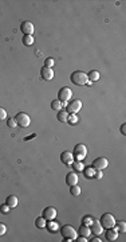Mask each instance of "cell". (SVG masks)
Masks as SVG:
<instances>
[{
	"mask_svg": "<svg viewBox=\"0 0 126 242\" xmlns=\"http://www.w3.org/2000/svg\"><path fill=\"white\" fill-rule=\"evenodd\" d=\"M70 79H71V82H73L74 85H78V86H85V85L89 83L87 74L83 73V71H79V70L74 71V73L70 75Z\"/></svg>",
	"mask_w": 126,
	"mask_h": 242,
	"instance_id": "6da1fadb",
	"label": "cell"
},
{
	"mask_svg": "<svg viewBox=\"0 0 126 242\" xmlns=\"http://www.w3.org/2000/svg\"><path fill=\"white\" fill-rule=\"evenodd\" d=\"M99 222H101V225L103 229H111V227H114L115 226V218H114V215L113 214H110V213H105L99 219Z\"/></svg>",
	"mask_w": 126,
	"mask_h": 242,
	"instance_id": "7a4b0ae2",
	"label": "cell"
},
{
	"mask_svg": "<svg viewBox=\"0 0 126 242\" xmlns=\"http://www.w3.org/2000/svg\"><path fill=\"white\" fill-rule=\"evenodd\" d=\"M61 234L66 241H74L76 238V231L73 226L70 225H65L63 227H61Z\"/></svg>",
	"mask_w": 126,
	"mask_h": 242,
	"instance_id": "3957f363",
	"label": "cell"
},
{
	"mask_svg": "<svg viewBox=\"0 0 126 242\" xmlns=\"http://www.w3.org/2000/svg\"><path fill=\"white\" fill-rule=\"evenodd\" d=\"M80 109H82V101L78 100V98L69 101V104L66 106V110L69 114H76Z\"/></svg>",
	"mask_w": 126,
	"mask_h": 242,
	"instance_id": "277c9868",
	"label": "cell"
},
{
	"mask_svg": "<svg viewBox=\"0 0 126 242\" xmlns=\"http://www.w3.org/2000/svg\"><path fill=\"white\" fill-rule=\"evenodd\" d=\"M15 121H16V124L19 125V127H22V128H27V127H30V124H31L30 116L27 113H24V112L17 113L16 117H15Z\"/></svg>",
	"mask_w": 126,
	"mask_h": 242,
	"instance_id": "5b68a950",
	"label": "cell"
},
{
	"mask_svg": "<svg viewBox=\"0 0 126 242\" xmlns=\"http://www.w3.org/2000/svg\"><path fill=\"white\" fill-rule=\"evenodd\" d=\"M73 155H74V159L76 160H82L86 158V155H87V148L86 145H83V144H76L74 147V152H73Z\"/></svg>",
	"mask_w": 126,
	"mask_h": 242,
	"instance_id": "8992f818",
	"label": "cell"
},
{
	"mask_svg": "<svg viewBox=\"0 0 126 242\" xmlns=\"http://www.w3.org/2000/svg\"><path fill=\"white\" fill-rule=\"evenodd\" d=\"M71 97H73V92H71V89L67 88V86H63L62 89H59V92H58V100L61 102L70 101Z\"/></svg>",
	"mask_w": 126,
	"mask_h": 242,
	"instance_id": "52a82bcc",
	"label": "cell"
},
{
	"mask_svg": "<svg viewBox=\"0 0 126 242\" xmlns=\"http://www.w3.org/2000/svg\"><path fill=\"white\" fill-rule=\"evenodd\" d=\"M42 217L46 219V221H54V219L56 218V210L54 207H51V206H48V207H46L43 210Z\"/></svg>",
	"mask_w": 126,
	"mask_h": 242,
	"instance_id": "ba28073f",
	"label": "cell"
},
{
	"mask_svg": "<svg viewBox=\"0 0 126 242\" xmlns=\"http://www.w3.org/2000/svg\"><path fill=\"white\" fill-rule=\"evenodd\" d=\"M20 30H22V33H23L24 35H34L35 27H34V24H32V22L26 20V22H23V23H22Z\"/></svg>",
	"mask_w": 126,
	"mask_h": 242,
	"instance_id": "9c48e42d",
	"label": "cell"
},
{
	"mask_svg": "<svg viewBox=\"0 0 126 242\" xmlns=\"http://www.w3.org/2000/svg\"><path fill=\"white\" fill-rule=\"evenodd\" d=\"M109 165V160L106 158H97L93 161V168L94 169H105Z\"/></svg>",
	"mask_w": 126,
	"mask_h": 242,
	"instance_id": "30bf717a",
	"label": "cell"
},
{
	"mask_svg": "<svg viewBox=\"0 0 126 242\" xmlns=\"http://www.w3.org/2000/svg\"><path fill=\"white\" fill-rule=\"evenodd\" d=\"M61 161L63 164H66V165H71L74 163V155H73V152H69V151H65V152H62L61 154Z\"/></svg>",
	"mask_w": 126,
	"mask_h": 242,
	"instance_id": "8fae6325",
	"label": "cell"
},
{
	"mask_svg": "<svg viewBox=\"0 0 126 242\" xmlns=\"http://www.w3.org/2000/svg\"><path fill=\"white\" fill-rule=\"evenodd\" d=\"M40 75H42V78L44 81H51V79H54V70H52V67L43 66L42 70H40Z\"/></svg>",
	"mask_w": 126,
	"mask_h": 242,
	"instance_id": "7c38bea8",
	"label": "cell"
},
{
	"mask_svg": "<svg viewBox=\"0 0 126 242\" xmlns=\"http://www.w3.org/2000/svg\"><path fill=\"white\" fill-rule=\"evenodd\" d=\"M90 230H91V233H94L95 235H99V234H102L103 227H102L99 221H93L91 225H90Z\"/></svg>",
	"mask_w": 126,
	"mask_h": 242,
	"instance_id": "4fadbf2b",
	"label": "cell"
},
{
	"mask_svg": "<svg viewBox=\"0 0 126 242\" xmlns=\"http://www.w3.org/2000/svg\"><path fill=\"white\" fill-rule=\"evenodd\" d=\"M66 183H67V184H69L70 187H71V186L78 184V175H76V172H70V174H67V176H66Z\"/></svg>",
	"mask_w": 126,
	"mask_h": 242,
	"instance_id": "5bb4252c",
	"label": "cell"
},
{
	"mask_svg": "<svg viewBox=\"0 0 126 242\" xmlns=\"http://www.w3.org/2000/svg\"><path fill=\"white\" fill-rule=\"evenodd\" d=\"M106 239L107 241H115V239H118V231H117L114 227L107 229V231H106Z\"/></svg>",
	"mask_w": 126,
	"mask_h": 242,
	"instance_id": "9a60e30c",
	"label": "cell"
},
{
	"mask_svg": "<svg viewBox=\"0 0 126 242\" xmlns=\"http://www.w3.org/2000/svg\"><path fill=\"white\" fill-rule=\"evenodd\" d=\"M17 196L15 195H10V196H7V199H6V204L8 206L10 209H15L16 206H17Z\"/></svg>",
	"mask_w": 126,
	"mask_h": 242,
	"instance_id": "2e32d148",
	"label": "cell"
},
{
	"mask_svg": "<svg viewBox=\"0 0 126 242\" xmlns=\"http://www.w3.org/2000/svg\"><path fill=\"white\" fill-rule=\"evenodd\" d=\"M76 234H79V235H82V237H86V238H89V235L91 234V230H90V226L87 225H82L79 227V230Z\"/></svg>",
	"mask_w": 126,
	"mask_h": 242,
	"instance_id": "e0dca14e",
	"label": "cell"
},
{
	"mask_svg": "<svg viewBox=\"0 0 126 242\" xmlns=\"http://www.w3.org/2000/svg\"><path fill=\"white\" fill-rule=\"evenodd\" d=\"M67 117H69V113H67V110H59L58 112V116L56 118L61 121V123H67Z\"/></svg>",
	"mask_w": 126,
	"mask_h": 242,
	"instance_id": "ac0fdd59",
	"label": "cell"
},
{
	"mask_svg": "<svg viewBox=\"0 0 126 242\" xmlns=\"http://www.w3.org/2000/svg\"><path fill=\"white\" fill-rule=\"evenodd\" d=\"M87 77H89V81L90 82H95V81L99 79V73H98L97 70H91L90 73L87 74Z\"/></svg>",
	"mask_w": 126,
	"mask_h": 242,
	"instance_id": "d6986e66",
	"label": "cell"
},
{
	"mask_svg": "<svg viewBox=\"0 0 126 242\" xmlns=\"http://www.w3.org/2000/svg\"><path fill=\"white\" fill-rule=\"evenodd\" d=\"M115 230L118 231V233H126V223L124 221H121V222H115Z\"/></svg>",
	"mask_w": 126,
	"mask_h": 242,
	"instance_id": "ffe728a7",
	"label": "cell"
},
{
	"mask_svg": "<svg viewBox=\"0 0 126 242\" xmlns=\"http://www.w3.org/2000/svg\"><path fill=\"white\" fill-rule=\"evenodd\" d=\"M35 226H36L38 229H44L46 227V219H44L43 217H38L36 219H35Z\"/></svg>",
	"mask_w": 126,
	"mask_h": 242,
	"instance_id": "44dd1931",
	"label": "cell"
},
{
	"mask_svg": "<svg viewBox=\"0 0 126 242\" xmlns=\"http://www.w3.org/2000/svg\"><path fill=\"white\" fill-rule=\"evenodd\" d=\"M74 167V169H75V172H82L83 171V168H85V164L82 163L80 160H78V161H75V163H73L71 164Z\"/></svg>",
	"mask_w": 126,
	"mask_h": 242,
	"instance_id": "7402d4cb",
	"label": "cell"
},
{
	"mask_svg": "<svg viewBox=\"0 0 126 242\" xmlns=\"http://www.w3.org/2000/svg\"><path fill=\"white\" fill-rule=\"evenodd\" d=\"M80 192H82V190H80V187L79 186H71L70 187V194L73 195V196H79L80 195Z\"/></svg>",
	"mask_w": 126,
	"mask_h": 242,
	"instance_id": "603a6c76",
	"label": "cell"
},
{
	"mask_svg": "<svg viewBox=\"0 0 126 242\" xmlns=\"http://www.w3.org/2000/svg\"><path fill=\"white\" fill-rule=\"evenodd\" d=\"M83 174H85V178H94V174H95V169H94L93 167L83 168Z\"/></svg>",
	"mask_w": 126,
	"mask_h": 242,
	"instance_id": "cb8c5ba5",
	"label": "cell"
},
{
	"mask_svg": "<svg viewBox=\"0 0 126 242\" xmlns=\"http://www.w3.org/2000/svg\"><path fill=\"white\" fill-rule=\"evenodd\" d=\"M34 43V37L32 35H24L23 37V44L24 46H32Z\"/></svg>",
	"mask_w": 126,
	"mask_h": 242,
	"instance_id": "d4e9b609",
	"label": "cell"
},
{
	"mask_svg": "<svg viewBox=\"0 0 126 242\" xmlns=\"http://www.w3.org/2000/svg\"><path fill=\"white\" fill-rule=\"evenodd\" d=\"M62 106H63V102H61L59 100H54L51 102V108H52L54 110H61Z\"/></svg>",
	"mask_w": 126,
	"mask_h": 242,
	"instance_id": "484cf974",
	"label": "cell"
},
{
	"mask_svg": "<svg viewBox=\"0 0 126 242\" xmlns=\"http://www.w3.org/2000/svg\"><path fill=\"white\" fill-rule=\"evenodd\" d=\"M46 226L48 227V231H50V233H55L58 230V225L55 222H52V221H48V223Z\"/></svg>",
	"mask_w": 126,
	"mask_h": 242,
	"instance_id": "4316f807",
	"label": "cell"
},
{
	"mask_svg": "<svg viewBox=\"0 0 126 242\" xmlns=\"http://www.w3.org/2000/svg\"><path fill=\"white\" fill-rule=\"evenodd\" d=\"M78 117H76V114H69V117H67V123L71 124V125H75L78 123Z\"/></svg>",
	"mask_w": 126,
	"mask_h": 242,
	"instance_id": "83f0119b",
	"label": "cell"
},
{
	"mask_svg": "<svg viewBox=\"0 0 126 242\" xmlns=\"http://www.w3.org/2000/svg\"><path fill=\"white\" fill-rule=\"evenodd\" d=\"M6 118H7V110L4 109V108L0 106V121L6 120Z\"/></svg>",
	"mask_w": 126,
	"mask_h": 242,
	"instance_id": "f1b7e54d",
	"label": "cell"
},
{
	"mask_svg": "<svg viewBox=\"0 0 126 242\" xmlns=\"http://www.w3.org/2000/svg\"><path fill=\"white\" fill-rule=\"evenodd\" d=\"M10 207H8V206L4 203V204H0V213H3V214H7L8 211H10Z\"/></svg>",
	"mask_w": 126,
	"mask_h": 242,
	"instance_id": "f546056e",
	"label": "cell"
},
{
	"mask_svg": "<svg viewBox=\"0 0 126 242\" xmlns=\"http://www.w3.org/2000/svg\"><path fill=\"white\" fill-rule=\"evenodd\" d=\"M103 176V174H102V169H95V174H94V178L97 179V180H99V179H102Z\"/></svg>",
	"mask_w": 126,
	"mask_h": 242,
	"instance_id": "4dcf8cb0",
	"label": "cell"
},
{
	"mask_svg": "<svg viewBox=\"0 0 126 242\" xmlns=\"http://www.w3.org/2000/svg\"><path fill=\"white\" fill-rule=\"evenodd\" d=\"M7 125H8V127H10V128H15L16 127V121H15V118H10V120H8L7 121Z\"/></svg>",
	"mask_w": 126,
	"mask_h": 242,
	"instance_id": "1f68e13d",
	"label": "cell"
},
{
	"mask_svg": "<svg viewBox=\"0 0 126 242\" xmlns=\"http://www.w3.org/2000/svg\"><path fill=\"white\" fill-rule=\"evenodd\" d=\"M44 66H46V67H52L54 66V59H51V58H47V59L44 61Z\"/></svg>",
	"mask_w": 126,
	"mask_h": 242,
	"instance_id": "d6a6232c",
	"label": "cell"
},
{
	"mask_svg": "<svg viewBox=\"0 0 126 242\" xmlns=\"http://www.w3.org/2000/svg\"><path fill=\"white\" fill-rule=\"evenodd\" d=\"M91 222H93L91 217H85V218H83V223H82V225H87V226H90V225H91Z\"/></svg>",
	"mask_w": 126,
	"mask_h": 242,
	"instance_id": "836d02e7",
	"label": "cell"
},
{
	"mask_svg": "<svg viewBox=\"0 0 126 242\" xmlns=\"http://www.w3.org/2000/svg\"><path fill=\"white\" fill-rule=\"evenodd\" d=\"M6 231H7V226L4 223H0V235L6 234Z\"/></svg>",
	"mask_w": 126,
	"mask_h": 242,
	"instance_id": "e575fe53",
	"label": "cell"
},
{
	"mask_svg": "<svg viewBox=\"0 0 126 242\" xmlns=\"http://www.w3.org/2000/svg\"><path fill=\"white\" fill-rule=\"evenodd\" d=\"M75 241H78V242H85L86 241V237H82V235H79V237H76Z\"/></svg>",
	"mask_w": 126,
	"mask_h": 242,
	"instance_id": "d590c367",
	"label": "cell"
},
{
	"mask_svg": "<svg viewBox=\"0 0 126 242\" xmlns=\"http://www.w3.org/2000/svg\"><path fill=\"white\" fill-rule=\"evenodd\" d=\"M121 133H122V134H126V124H122V125H121Z\"/></svg>",
	"mask_w": 126,
	"mask_h": 242,
	"instance_id": "8d00e7d4",
	"label": "cell"
},
{
	"mask_svg": "<svg viewBox=\"0 0 126 242\" xmlns=\"http://www.w3.org/2000/svg\"><path fill=\"white\" fill-rule=\"evenodd\" d=\"M90 242H101V239H99V238H97V237H95V238L90 239Z\"/></svg>",
	"mask_w": 126,
	"mask_h": 242,
	"instance_id": "74e56055",
	"label": "cell"
}]
</instances>
